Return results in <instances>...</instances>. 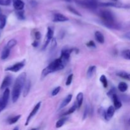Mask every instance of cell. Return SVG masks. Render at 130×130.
Instances as JSON below:
<instances>
[{
  "mask_svg": "<svg viewBox=\"0 0 130 130\" xmlns=\"http://www.w3.org/2000/svg\"><path fill=\"white\" fill-rule=\"evenodd\" d=\"M26 73L22 72L18 76L17 78L15 80V84L13 87L12 92H11V99L13 103L16 102L19 100L22 91L24 89V86L26 82Z\"/></svg>",
  "mask_w": 130,
  "mask_h": 130,
  "instance_id": "1",
  "label": "cell"
},
{
  "mask_svg": "<svg viewBox=\"0 0 130 130\" xmlns=\"http://www.w3.org/2000/svg\"><path fill=\"white\" fill-rule=\"evenodd\" d=\"M66 65V62L60 57L59 58H57L52 62H51L46 67H45L43 70L41 72V77L44 78L50 74L63 69Z\"/></svg>",
  "mask_w": 130,
  "mask_h": 130,
  "instance_id": "2",
  "label": "cell"
},
{
  "mask_svg": "<svg viewBox=\"0 0 130 130\" xmlns=\"http://www.w3.org/2000/svg\"><path fill=\"white\" fill-rule=\"evenodd\" d=\"M100 17L102 19V24L104 26L116 22L114 14L109 10H102L100 11Z\"/></svg>",
  "mask_w": 130,
  "mask_h": 130,
  "instance_id": "3",
  "label": "cell"
},
{
  "mask_svg": "<svg viewBox=\"0 0 130 130\" xmlns=\"http://www.w3.org/2000/svg\"><path fill=\"white\" fill-rule=\"evenodd\" d=\"M75 2L79 6L90 10H95L99 6L97 0H75Z\"/></svg>",
  "mask_w": 130,
  "mask_h": 130,
  "instance_id": "4",
  "label": "cell"
},
{
  "mask_svg": "<svg viewBox=\"0 0 130 130\" xmlns=\"http://www.w3.org/2000/svg\"><path fill=\"white\" fill-rule=\"evenodd\" d=\"M10 98V90L6 88L3 93L2 96L0 98V113L6 108Z\"/></svg>",
  "mask_w": 130,
  "mask_h": 130,
  "instance_id": "5",
  "label": "cell"
},
{
  "mask_svg": "<svg viewBox=\"0 0 130 130\" xmlns=\"http://www.w3.org/2000/svg\"><path fill=\"white\" fill-rule=\"evenodd\" d=\"M99 6H105V7H115L118 8H130L129 4L122 3L118 1H113V2L101 3H99Z\"/></svg>",
  "mask_w": 130,
  "mask_h": 130,
  "instance_id": "6",
  "label": "cell"
},
{
  "mask_svg": "<svg viewBox=\"0 0 130 130\" xmlns=\"http://www.w3.org/2000/svg\"><path fill=\"white\" fill-rule=\"evenodd\" d=\"M25 61L22 60L21 62H17V63H15L13 66H10V67H7V68L5 69L6 71H10V72H19V71L22 69L23 67L25 66Z\"/></svg>",
  "mask_w": 130,
  "mask_h": 130,
  "instance_id": "7",
  "label": "cell"
},
{
  "mask_svg": "<svg viewBox=\"0 0 130 130\" xmlns=\"http://www.w3.org/2000/svg\"><path fill=\"white\" fill-rule=\"evenodd\" d=\"M41 102H38V104H37L36 105L34 106V107L33 108V109L32 110L31 112L29 114V115L28 116L27 118L26 122H25V126H27L28 124H29V123H30V120L32 119V118L33 117H34V116L37 114V112H38V111L39 110V108H40V107H41Z\"/></svg>",
  "mask_w": 130,
  "mask_h": 130,
  "instance_id": "8",
  "label": "cell"
},
{
  "mask_svg": "<svg viewBox=\"0 0 130 130\" xmlns=\"http://www.w3.org/2000/svg\"><path fill=\"white\" fill-rule=\"evenodd\" d=\"M53 34H54V31H53V29H52L50 27H48V30H47V34H46V42L44 43V44L43 46V50H44L48 45L49 44V43H50V41H52V39L53 38Z\"/></svg>",
  "mask_w": 130,
  "mask_h": 130,
  "instance_id": "9",
  "label": "cell"
},
{
  "mask_svg": "<svg viewBox=\"0 0 130 130\" xmlns=\"http://www.w3.org/2000/svg\"><path fill=\"white\" fill-rule=\"evenodd\" d=\"M73 50L74 49H63L62 50L60 57L66 63L69 60L71 53Z\"/></svg>",
  "mask_w": 130,
  "mask_h": 130,
  "instance_id": "10",
  "label": "cell"
},
{
  "mask_svg": "<svg viewBox=\"0 0 130 130\" xmlns=\"http://www.w3.org/2000/svg\"><path fill=\"white\" fill-rule=\"evenodd\" d=\"M69 19L63 14L60 13H56L53 15V22H63L68 21Z\"/></svg>",
  "mask_w": 130,
  "mask_h": 130,
  "instance_id": "11",
  "label": "cell"
},
{
  "mask_svg": "<svg viewBox=\"0 0 130 130\" xmlns=\"http://www.w3.org/2000/svg\"><path fill=\"white\" fill-rule=\"evenodd\" d=\"M12 83V77L11 76H6V77L4 78L3 81L2 83H1V86H0V89L1 90H5Z\"/></svg>",
  "mask_w": 130,
  "mask_h": 130,
  "instance_id": "12",
  "label": "cell"
},
{
  "mask_svg": "<svg viewBox=\"0 0 130 130\" xmlns=\"http://www.w3.org/2000/svg\"><path fill=\"white\" fill-rule=\"evenodd\" d=\"M13 8L16 11L23 10L25 6V3L22 0H12Z\"/></svg>",
  "mask_w": 130,
  "mask_h": 130,
  "instance_id": "13",
  "label": "cell"
},
{
  "mask_svg": "<svg viewBox=\"0 0 130 130\" xmlns=\"http://www.w3.org/2000/svg\"><path fill=\"white\" fill-rule=\"evenodd\" d=\"M116 111V108L114 107V106L112 105H110L109 107V108L107 109L106 111V114H105V120L109 121L113 116H114V114L115 113Z\"/></svg>",
  "mask_w": 130,
  "mask_h": 130,
  "instance_id": "14",
  "label": "cell"
},
{
  "mask_svg": "<svg viewBox=\"0 0 130 130\" xmlns=\"http://www.w3.org/2000/svg\"><path fill=\"white\" fill-rule=\"evenodd\" d=\"M111 98L112 99L113 103H114V106L116 108V109H120L122 107V103L118 95L116 93H114L111 96Z\"/></svg>",
  "mask_w": 130,
  "mask_h": 130,
  "instance_id": "15",
  "label": "cell"
},
{
  "mask_svg": "<svg viewBox=\"0 0 130 130\" xmlns=\"http://www.w3.org/2000/svg\"><path fill=\"white\" fill-rule=\"evenodd\" d=\"M95 38L96 39V41L100 44H104L105 42V38L103 35L102 33L100 31H96L95 32Z\"/></svg>",
  "mask_w": 130,
  "mask_h": 130,
  "instance_id": "16",
  "label": "cell"
},
{
  "mask_svg": "<svg viewBox=\"0 0 130 130\" xmlns=\"http://www.w3.org/2000/svg\"><path fill=\"white\" fill-rule=\"evenodd\" d=\"M10 51L11 49L9 48H8L6 46H5L4 47V48L3 49L2 52H1V58L2 60H5L9 57L10 54Z\"/></svg>",
  "mask_w": 130,
  "mask_h": 130,
  "instance_id": "17",
  "label": "cell"
},
{
  "mask_svg": "<svg viewBox=\"0 0 130 130\" xmlns=\"http://www.w3.org/2000/svg\"><path fill=\"white\" fill-rule=\"evenodd\" d=\"M72 99V95L69 94V95H67V96L65 98L64 100L62 101V102L61 103L60 106V109H63V108H64L65 107L67 106V105H68L70 102H71Z\"/></svg>",
  "mask_w": 130,
  "mask_h": 130,
  "instance_id": "18",
  "label": "cell"
},
{
  "mask_svg": "<svg viewBox=\"0 0 130 130\" xmlns=\"http://www.w3.org/2000/svg\"><path fill=\"white\" fill-rule=\"evenodd\" d=\"M84 95L82 92H80L77 94L76 96V103L77 105V109H79L81 106L82 105L83 102Z\"/></svg>",
  "mask_w": 130,
  "mask_h": 130,
  "instance_id": "19",
  "label": "cell"
},
{
  "mask_svg": "<svg viewBox=\"0 0 130 130\" xmlns=\"http://www.w3.org/2000/svg\"><path fill=\"white\" fill-rule=\"evenodd\" d=\"M116 75L121 78L130 81V73L129 72H127L126 71H119L117 72Z\"/></svg>",
  "mask_w": 130,
  "mask_h": 130,
  "instance_id": "20",
  "label": "cell"
},
{
  "mask_svg": "<svg viewBox=\"0 0 130 130\" xmlns=\"http://www.w3.org/2000/svg\"><path fill=\"white\" fill-rule=\"evenodd\" d=\"M96 67L95 66H91L89 67L87 71V73H86V76H87L88 78L90 79L93 77L94 73H95V71H96Z\"/></svg>",
  "mask_w": 130,
  "mask_h": 130,
  "instance_id": "21",
  "label": "cell"
},
{
  "mask_svg": "<svg viewBox=\"0 0 130 130\" xmlns=\"http://www.w3.org/2000/svg\"><path fill=\"white\" fill-rule=\"evenodd\" d=\"M30 89V81L27 80L24 86V96H26L29 94Z\"/></svg>",
  "mask_w": 130,
  "mask_h": 130,
  "instance_id": "22",
  "label": "cell"
},
{
  "mask_svg": "<svg viewBox=\"0 0 130 130\" xmlns=\"http://www.w3.org/2000/svg\"><path fill=\"white\" fill-rule=\"evenodd\" d=\"M118 88L121 92H125V91H127L128 88V85H127V83L124 82H121L119 83V85H118Z\"/></svg>",
  "mask_w": 130,
  "mask_h": 130,
  "instance_id": "23",
  "label": "cell"
},
{
  "mask_svg": "<svg viewBox=\"0 0 130 130\" xmlns=\"http://www.w3.org/2000/svg\"><path fill=\"white\" fill-rule=\"evenodd\" d=\"M6 24V17L1 14L0 15V29H3Z\"/></svg>",
  "mask_w": 130,
  "mask_h": 130,
  "instance_id": "24",
  "label": "cell"
},
{
  "mask_svg": "<svg viewBox=\"0 0 130 130\" xmlns=\"http://www.w3.org/2000/svg\"><path fill=\"white\" fill-rule=\"evenodd\" d=\"M77 109V103L75 102L74 104L73 105H72V107H71V108H70L68 110H67V112H66V113H65L63 115L65 116H67V115H70V114H72V113L76 111V109Z\"/></svg>",
  "mask_w": 130,
  "mask_h": 130,
  "instance_id": "25",
  "label": "cell"
},
{
  "mask_svg": "<svg viewBox=\"0 0 130 130\" xmlns=\"http://www.w3.org/2000/svg\"><path fill=\"white\" fill-rule=\"evenodd\" d=\"M21 118V115H17L15 116L12 117L10 119H8V123L10 124H13L15 123H16L20 119V118Z\"/></svg>",
  "mask_w": 130,
  "mask_h": 130,
  "instance_id": "26",
  "label": "cell"
},
{
  "mask_svg": "<svg viewBox=\"0 0 130 130\" xmlns=\"http://www.w3.org/2000/svg\"><path fill=\"white\" fill-rule=\"evenodd\" d=\"M17 43V41L16 39H10V40L7 43H6V46L8 47V48L11 49V48H13V47L16 45Z\"/></svg>",
  "mask_w": 130,
  "mask_h": 130,
  "instance_id": "27",
  "label": "cell"
},
{
  "mask_svg": "<svg viewBox=\"0 0 130 130\" xmlns=\"http://www.w3.org/2000/svg\"><path fill=\"white\" fill-rule=\"evenodd\" d=\"M100 81L102 84L103 86H104L105 88H106L108 86V82L107 79V77H105V75H102L100 77Z\"/></svg>",
  "mask_w": 130,
  "mask_h": 130,
  "instance_id": "28",
  "label": "cell"
},
{
  "mask_svg": "<svg viewBox=\"0 0 130 130\" xmlns=\"http://www.w3.org/2000/svg\"><path fill=\"white\" fill-rule=\"evenodd\" d=\"M122 56L124 58L130 60V49L124 50L122 52Z\"/></svg>",
  "mask_w": 130,
  "mask_h": 130,
  "instance_id": "29",
  "label": "cell"
},
{
  "mask_svg": "<svg viewBox=\"0 0 130 130\" xmlns=\"http://www.w3.org/2000/svg\"><path fill=\"white\" fill-rule=\"evenodd\" d=\"M66 122V118H62V119H60L59 120H58V121L56 123V128H60L62 126H63V124H65V123Z\"/></svg>",
  "mask_w": 130,
  "mask_h": 130,
  "instance_id": "30",
  "label": "cell"
},
{
  "mask_svg": "<svg viewBox=\"0 0 130 130\" xmlns=\"http://www.w3.org/2000/svg\"><path fill=\"white\" fill-rule=\"evenodd\" d=\"M16 15L19 20H24L25 19V15H24V11L23 10H19L16 11Z\"/></svg>",
  "mask_w": 130,
  "mask_h": 130,
  "instance_id": "31",
  "label": "cell"
},
{
  "mask_svg": "<svg viewBox=\"0 0 130 130\" xmlns=\"http://www.w3.org/2000/svg\"><path fill=\"white\" fill-rule=\"evenodd\" d=\"M67 9H68L70 11H71V13H72L73 14H74V15H77V16L79 17H81V13H80L77 10H76V9L74 8H73L72 6H67Z\"/></svg>",
  "mask_w": 130,
  "mask_h": 130,
  "instance_id": "32",
  "label": "cell"
},
{
  "mask_svg": "<svg viewBox=\"0 0 130 130\" xmlns=\"http://www.w3.org/2000/svg\"><path fill=\"white\" fill-rule=\"evenodd\" d=\"M12 3V0H0V5L1 6H9Z\"/></svg>",
  "mask_w": 130,
  "mask_h": 130,
  "instance_id": "33",
  "label": "cell"
},
{
  "mask_svg": "<svg viewBox=\"0 0 130 130\" xmlns=\"http://www.w3.org/2000/svg\"><path fill=\"white\" fill-rule=\"evenodd\" d=\"M57 45V40H56L55 38H53V39H52L51 41V44H50V47H51V50H54L56 48Z\"/></svg>",
  "mask_w": 130,
  "mask_h": 130,
  "instance_id": "34",
  "label": "cell"
},
{
  "mask_svg": "<svg viewBox=\"0 0 130 130\" xmlns=\"http://www.w3.org/2000/svg\"><path fill=\"white\" fill-rule=\"evenodd\" d=\"M90 108L89 107V105H86V107L85 109V111H84V114H83V119H85L86 118H87L88 115L90 113Z\"/></svg>",
  "mask_w": 130,
  "mask_h": 130,
  "instance_id": "35",
  "label": "cell"
},
{
  "mask_svg": "<svg viewBox=\"0 0 130 130\" xmlns=\"http://www.w3.org/2000/svg\"><path fill=\"white\" fill-rule=\"evenodd\" d=\"M72 79H73V74H70L69 76L67 77V81H66V85H67V86H69V85H71V84L72 83Z\"/></svg>",
  "mask_w": 130,
  "mask_h": 130,
  "instance_id": "36",
  "label": "cell"
},
{
  "mask_svg": "<svg viewBox=\"0 0 130 130\" xmlns=\"http://www.w3.org/2000/svg\"><path fill=\"white\" fill-rule=\"evenodd\" d=\"M60 89H61L60 86H57V88H55L54 90H53V91H52V96H56V95H57V94H58V93H59V91H60Z\"/></svg>",
  "mask_w": 130,
  "mask_h": 130,
  "instance_id": "37",
  "label": "cell"
},
{
  "mask_svg": "<svg viewBox=\"0 0 130 130\" xmlns=\"http://www.w3.org/2000/svg\"><path fill=\"white\" fill-rule=\"evenodd\" d=\"M99 113H100V116H101L104 119H105V114H106V110H105L103 107H101V108H100V109H99Z\"/></svg>",
  "mask_w": 130,
  "mask_h": 130,
  "instance_id": "38",
  "label": "cell"
},
{
  "mask_svg": "<svg viewBox=\"0 0 130 130\" xmlns=\"http://www.w3.org/2000/svg\"><path fill=\"white\" fill-rule=\"evenodd\" d=\"M86 46H87L88 47H89V48H96V44H95V42L93 41H90L89 42H88L87 43H86Z\"/></svg>",
  "mask_w": 130,
  "mask_h": 130,
  "instance_id": "39",
  "label": "cell"
},
{
  "mask_svg": "<svg viewBox=\"0 0 130 130\" xmlns=\"http://www.w3.org/2000/svg\"><path fill=\"white\" fill-rule=\"evenodd\" d=\"M121 99L124 102H130V96H129V95H123V96H121Z\"/></svg>",
  "mask_w": 130,
  "mask_h": 130,
  "instance_id": "40",
  "label": "cell"
},
{
  "mask_svg": "<svg viewBox=\"0 0 130 130\" xmlns=\"http://www.w3.org/2000/svg\"><path fill=\"white\" fill-rule=\"evenodd\" d=\"M34 36H35V38L36 40H39L41 38V33L39 31L35 32V33H34Z\"/></svg>",
  "mask_w": 130,
  "mask_h": 130,
  "instance_id": "41",
  "label": "cell"
},
{
  "mask_svg": "<svg viewBox=\"0 0 130 130\" xmlns=\"http://www.w3.org/2000/svg\"><path fill=\"white\" fill-rule=\"evenodd\" d=\"M123 37H124L125 39H128V40L130 41V31L126 32L125 34L123 35Z\"/></svg>",
  "mask_w": 130,
  "mask_h": 130,
  "instance_id": "42",
  "label": "cell"
},
{
  "mask_svg": "<svg viewBox=\"0 0 130 130\" xmlns=\"http://www.w3.org/2000/svg\"><path fill=\"white\" fill-rule=\"evenodd\" d=\"M32 46H34V47H35V48H36V47L38 46V45H39V43H38V41L36 40L35 41H34L32 43Z\"/></svg>",
  "mask_w": 130,
  "mask_h": 130,
  "instance_id": "43",
  "label": "cell"
},
{
  "mask_svg": "<svg viewBox=\"0 0 130 130\" xmlns=\"http://www.w3.org/2000/svg\"><path fill=\"white\" fill-rule=\"evenodd\" d=\"M1 14H2V11H1V8H0V15H1Z\"/></svg>",
  "mask_w": 130,
  "mask_h": 130,
  "instance_id": "44",
  "label": "cell"
},
{
  "mask_svg": "<svg viewBox=\"0 0 130 130\" xmlns=\"http://www.w3.org/2000/svg\"><path fill=\"white\" fill-rule=\"evenodd\" d=\"M19 129V128H17H17H14V129Z\"/></svg>",
  "mask_w": 130,
  "mask_h": 130,
  "instance_id": "45",
  "label": "cell"
},
{
  "mask_svg": "<svg viewBox=\"0 0 130 130\" xmlns=\"http://www.w3.org/2000/svg\"><path fill=\"white\" fill-rule=\"evenodd\" d=\"M112 1H118V0H112Z\"/></svg>",
  "mask_w": 130,
  "mask_h": 130,
  "instance_id": "46",
  "label": "cell"
},
{
  "mask_svg": "<svg viewBox=\"0 0 130 130\" xmlns=\"http://www.w3.org/2000/svg\"><path fill=\"white\" fill-rule=\"evenodd\" d=\"M129 126H130V119H129Z\"/></svg>",
  "mask_w": 130,
  "mask_h": 130,
  "instance_id": "47",
  "label": "cell"
},
{
  "mask_svg": "<svg viewBox=\"0 0 130 130\" xmlns=\"http://www.w3.org/2000/svg\"><path fill=\"white\" fill-rule=\"evenodd\" d=\"M66 1H72V0H66Z\"/></svg>",
  "mask_w": 130,
  "mask_h": 130,
  "instance_id": "48",
  "label": "cell"
},
{
  "mask_svg": "<svg viewBox=\"0 0 130 130\" xmlns=\"http://www.w3.org/2000/svg\"><path fill=\"white\" fill-rule=\"evenodd\" d=\"M0 30H1V29H0Z\"/></svg>",
  "mask_w": 130,
  "mask_h": 130,
  "instance_id": "49",
  "label": "cell"
}]
</instances>
